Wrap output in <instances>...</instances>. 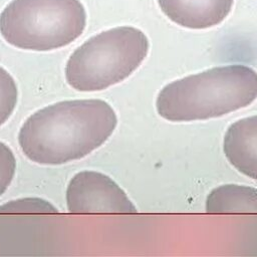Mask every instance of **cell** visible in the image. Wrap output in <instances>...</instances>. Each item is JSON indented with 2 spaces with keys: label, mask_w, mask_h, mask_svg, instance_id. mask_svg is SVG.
Here are the masks:
<instances>
[{
  "label": "cell",
  "mask_w": 257,
  "mask_h": 257,
  "mask_svg": "<svg viewBox=\"0 0 257 257\" xmlns=\"http://www.w3.org/2000/svg\"><path fill=\"white\" fill-rule=\"evenodd\" d=\"M116 124L115 111L104 100H64L32 113L20 127L18 143L30 161L61 165L99 148Z\"/></svg>",
  "instance_id": "obj_1"
},
{
  "label": "cell",
  "mask_w": 257,
  "mask_h": 257,
  "mask_svg": "<svg viewBox=\"0 0 257 257\" xmlns=\"http://www.w3.org/2000/svg\"><path fill=\"white\" fill-rule=\"evenodd\" d=\"M257 98V72L243 64L216 66L177 79L161 89L156 107L163 118L181 122L220 117Z\"/></svg>",
  "instance_id": "obj_2"
},
{
  "label": "cell",
  "mask_w": 257,
  "mask_h": 257,
  "mask_svg": "<svg viewBox=\"0 0 257 257\" xmlns=\"http://www.w3.org/2000/svg\"><path fill=\"white\" fill-rule=\"evenodd\" d=\"M149 39L140 29L118 26L81 44L65 66L67 83L79 91L103 90L127 78L149 52Z\"/></svg>",
  "instance_id": "obj_3"
},
{
  "label": "cell",
  "mask_w": 257,
  "mask_h": 257,
  "mask_svg": "<svg viewBox=\"0 0 257 257\" xmlns=\"http://www.w3.org/2000/svg\"><path fill=\"white\" fill-rule=\"evenodd\" d=\"M86 25L79 0H12L0 14V33L9 44L48 51L70 44Z\"/></svg>",
  "instance_id": "obj_4"
},
{
  "label": "cell",
  "mask_w": 257,
  "mask_h": 257,
  "mask_svg": "<svg viewBox=\"0 0 257 257\" xmlns=\"http://www.w3.org/2000/svg\"><path fill=\"white\" fill-rule=\"evenodd\" d=\"M70 213H126L137 208L125 192L108 176L95 171H81L70 180L66 190Z\"/></svg>",
  "instance_id": "obj_5"
},
{
  "label": "cell",
  "mask_w": 257,
  "mask_h": 257,
  "mask_svg": "<svg viewBox=\"0 0 257 257\" xmlns=\"http://www.w3.org/2000/svg\"><path fill=\"white\" fill-rule=\"evenodd\" d=\"M163 13L176 24L205 29L221 23L230 13L234 0H158Z\"/></svg>",
  "instance_id": "obj_6"
},
{
  "label": "cell",
  "mask_w": 257,
  "mask_h": 257,
  "mask_svg": "<svg viewBox=\"0 0 257 257\" xmlns=\"http://www.w3.org/2000/svg\"><path fill=\"white\" fill-rule=\"evenodd\" d=\"M223 151L238 172L257 181V115L240 118L227 128Z\"/></svg>",
  "instance_id": "obj_7"
},
{
  "label": "cell",
  "mask_w": 257,
  "mask_h": 257,
  "mask_svg": "<svg viewBox=\"0 0 257 257\" xmlns=\"http://www.w3.org/2000/svg\"><path fill=\"white\" fill-rule=\"evenodd\" d=\"M208 213H257V188L226 184L213 189L206 199Z\"/></svg>",
  "instance_id": "obj_8"
},
{
  "label": "cell",
  "mask_w": 257,
  "mask_h": 257,
  "mask_svg": "<svg viewBox=\"0 0 257 257\" xmlns=\"http://www.w3.org/2000/svg\"><path fill=\"white\" fill-rule=\"evenodd\" d=\"M18 89L14 78L0 66V125H2L15 109Z\"/></svg>",
  "instance_id": "obj_9"
},
{
  "label": "cell",
  "mask_w": 257,
  "mask_h": 257,
  "mask_svg": "<svg viewBox=\"0 0 257 257\" xmlns=\"http://www.w3.org/2000/svg\"><path fill=\"white\" fill-rule=\"evenodd\" d=\"M0 213H58L49 202L40 198H22L0 206Z\"/></svg>",
  "instance_id": "obj_10"
},
{
  "label": "cell",
  "mask_w": 257,
  "mask_h": 257,
  "mask_svg": "<svg viewBox=\"0 0 257 257\" xmlns=\"http://www.w3.org/2000/svg\"><path fill=\"white\" fill-rule=\"evenodd\" d=\"M16 171V159L11 149L0 142V196L7 190Z\"/></svg>",
  "instance_id": "obj_11"
}]
</instances>
